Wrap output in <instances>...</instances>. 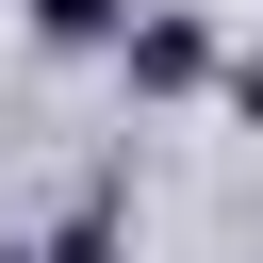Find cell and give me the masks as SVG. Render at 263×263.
<instances>
[{
  "instance_id": "1",
  "label": "cell",
  "mask_w": 263,
  "mask_h": 263,
  "mask_svg": "<svg viewBox=\"0 0 263 263\" xmlns=\"http://www.w3.org/2000/svg\"><path fill=\"white\" fill-rule=\"evenodd\" d=\"M132 82H164V99L214 82V33H197V16H148V33H132Z\"/></svg>"
},
{
  "instance_id": "2",
  "label": "cell",
  "mask_w": 263,
  "mask_h": 263,
  "mask_svg": "<svg viewBox=\"0 0 263 263\" xmlns=\"http://www.w3.org/2000/svg\"><path fill=\"white\" fill-rule=\"evenodd\" d=\"M33 33H49V49H99V33H115V0H33Z\"/></svg>"
},
{
  "instance_id": "3",
  "label": "cell",
  "mask_w": 263,
  "mask_h": 263,
  "mask_svg": "<svg viewBox=\"0 0 263 263\" xmlns=\"http://www.w3.org/2000/svg\"><path fill=\"white\" fill-rule=\"evenodd\" d=\"M230 115H263V49H247V66H230Z\"/></svg>"
}]
</instances>
